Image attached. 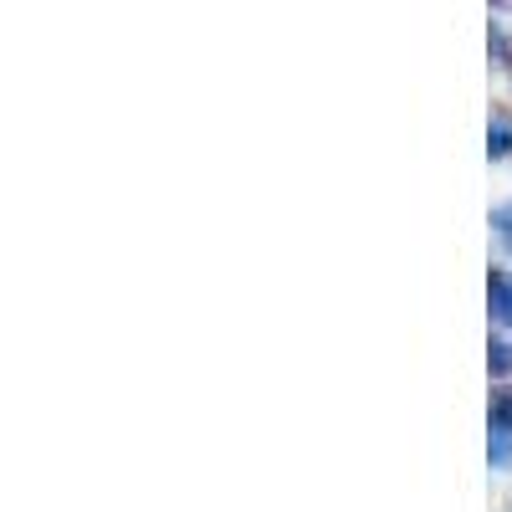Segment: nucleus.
<instances>
[{
	"instance_id": "obj_3",
	"label": "nucleus",
	"mask_w": 512,
	"mask_h": 512,
	"mask_svg": "<svg viewBox=\"0 0 512 512\" xmlns=\"http://www.w3.org/2000/svg\"><path fill=\"white\" fill-rule=\"evenodd\" d=\"M487 425H492V431H502V436H512V384H502V390L492 395V405H487Z\"/></svg>"
},
{
	"instance_id": "obj_6",
	"label": "nucleus",
	"mask_w": 512,
	"mask_h": 512,
	"mask_svg": "<svg viewBox=\"0 0 512 512\" xmlns=\"http://www.w3.org/2000/svg\"><path fill=\"white\" fill-rule=\"evenodd\" d=\"M492 231H497V241L512 251V200H507V205H492Z\"/></svg>"
},
{
	"instance_id": "obj_2",
	"label": "nucleus",
	"mask_w": 512,
	"mask_h": 512,
	"mask_svg": "<svg viewBox=\"0 0 512 512\" xmlns=\"http://www.w3.org/2000/svg\"><path fill=\"white\" fill-rule=\"evenodd\" d=\"M487 159H512V118L507 113H492V123H487Z\"/></svg>"
},
{
	"instance_id": "obj_5",
	"label": "nucleus",
	"mask_w": 512,
	"mask_h": 512,
	"mask_svg": "<svg viewBox=\"0 0 512 512\" xmlns=\"http://www.w3.org/2000/svg\"><path fill=\"white\" fill-rule=\"evenodd\" d=\"M487 461H492V472H507V466H512V436L492 431L487 436Z\"/></svg>"
},
{
	"instance_id": "obj_1",
	"label": "nucleus",
	"mask_w": 512,
	"mask_h": 512,
	"mask_svg": "<svg viewBox=\"0 0 512 512\" xmlns=\"http://www.w3.org/2000/svg\"><path fill=\"white\" fill-rule=\"evenodd\" d=\"M487 308H492L497 323L512 328V272H492L487 277Z\"/></svg>"
},
{
	"instance_id": "obj_4",
	"label": "nucleus",
	"mask_w": 512,
	"mask_h": 512,
	"mask_svg": "<svg viewBox=\"0 0 512 512\" xmlns=\"http://www.w3.org/2000/svg\"><path fill=\"white\" fill-rule=\"evenodd\" d=\"M487 369H492V379H507V374H512V338H492Z\"/></svg>"
},
{
	"instance_id": "obj_7",
	"label": "nucleus",
	"mask_w": 512,
	"mask_h": 512,
	"mask_svg": "<svg viewBox=\"0 0 512 512\" xmlns=\"http://www.w3.org/2000/svg\"><path fill=\"white\" fill-rule=\"evenodd\" d=\"M487 41H492V57H497V67H507V62H512V41H507V31H502V21H492V31H487Z\"/></svg>"
}]
</instances>
